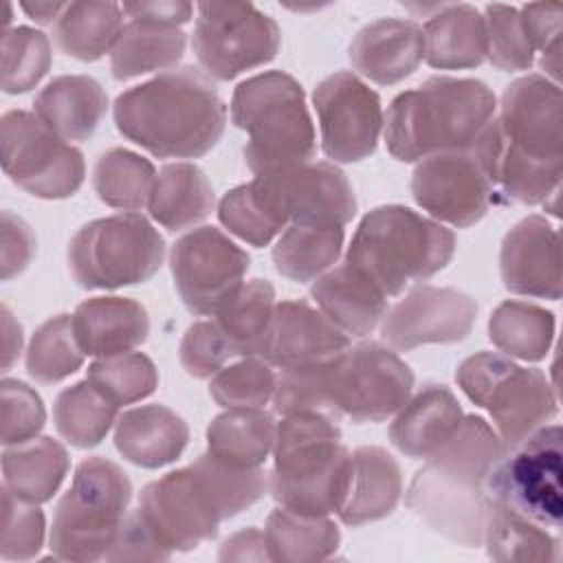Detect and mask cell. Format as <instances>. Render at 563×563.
Listing matches in <instances>:
<instances>
[{"label": "cell", "mask_w": 563, "mask_h": 563, "mask_svg": "<svg viewBox=\"0 0 563 563\" xmlns=\"http://www.w3.org/2000/svg\"><path fill=\"white\" fill-rule=\"evenodd\" d=\"M471 152L490 183L508 196H534L561 178L563 97L559 84L526 75L506 86L495 114Z\"/></svg>", "instance_id": "cell-1"}, {"label": "cell", "mask_w": 563, "mask_h": 563, "mask_svg": "<svg viewBox=\"0 0 563 563\" xmlns=\"http://www.w3.org/2000/svg\"><path fill=\"white\" fill-rule=\"evenodd\" d=\"M504 455L497 431L482 416H464L457 431L416 471L405 504L449 541L477 548L490 508L486 479Z\"/></svg>", "instance_id": "cell-2"}, {"label": "cell", "mask_w": 563, "mask_h": 563, "mask_svg": "<svg viewBox=\"0 0 563 563\" xmlns=\"http://www.w3.org/2000/svg\"><path fill=\"white\" fill-rule=\"evenodd\" d=\"M114 123L128 141L158 158H198L218 145L227 108L202 70L183 66L121 92Z\"/></svg>", "instance_id": "cell-3"}, {"label": "cell", "mask_w": 563, "mask_h": 563, "mask_svg": "<svg viewBox=\"0 0 563 563\" xmlns=\"http://www.w3.org/2000/svg\"><path fill=\"white\" fill-rule=\"evenodd\" d=\"M495 108V92L479 79L429 77L389 103L383 119L387 150L402 163L471 150Z\"/></svg>", "instance_id": "cell-4"}, {"label": "cell", "mask_w": 563, "mask_h": 563, "mask_svg": "<svg viewBox=\"0 0 563 563\" xmlns=\"http://www.w3.org/2000/svg\"><path fill=\"white\" fill-rule=\"evenodd\" d=\"M273 499L299 515L339 512L350 477V451L334 418L317 411L284 416L275 431Z\"/></svg>", "instance_id": "cell-5"}, {"label": "cell", "mask_w": 563, "mask_h": 563, "mask_svg": "<svg viewBox=\"0 0 563 563\" xmlns=\"http://www.w3.org/2000/svg\"><path fill=\"white\" fill-rule=\"evenodd\" d=\"M455 253V235L435 220L402 205L376 207L363 216L347 246L345 264L385 295H400L411 282L440 273Z\"/></svg>", "instance_id": "cell-6"}, {"label": "cell", "mask_w": 563, "mask_h": 563, "mask_svg": "<svg viewBox=\"0 0 563 563\" xmlns=\"http://www.w3.org/2000/svg\"><path fill=\"white\" fill-rule=\"evenodd\" d=\"M231 121L249 134L244 158L253 174L310 163L317 152L303 88L288 73L268 70L242 81L231 97Z\"/></svg>", "instance_id": "cell-7"}, {"label": "cell", "mask_w": 563, "mask_h": 563, "mask_svg": "<svg viewBox=\"0 0 563 563\" xmlns=\"http://www.w3.org/2000/svg\"><path fill=\"white\" fill-rule=\"evenodd\" d=\"M413 380L411 367L396 352L363 341L312 365L314 407L334 420L383 422L411 398Z\"/></svg>", "instance_id": "cell-8"}, {"label": "cell", "mask_w": 563, "mask_h": 563, "mask_svg": "<svg viewBox=\"0 0 563 563\" xmlns=\"http://www.w3.org/2000/svg\"><path fill=\"white\" fill-rule=\"evenodd\" d=\"M130 499L132 484L119 464L99 455L79 462L53 515L51 554L62 561L106 559L123 528Z\"/></svg>", "instance_id": "cell-9"}, {"label": "cell", "mask_w": 563, "mask_h": 563, "mask_svg": "<svg viewBox=\"0 0 563 563\" xmlns=\"http://www.w3.org/2000/svg\"><path fill=\"white\" fill-rule=\"evenodd\" d=\"M163 257L165 242L141 213L92 220L68 242L70 275L86 290L143 284L158 273Z\"/></svg>", "instance_id": "cell-10"}, {"label": "cell", "mask_w": 563, "mask_h": 563, "mask_svg": "<svg viewBox=\"0 0 563 563\" xmlns=\"http://www.w3.org/2000/svg\"><path fill=\"white\" fill-rule=\"evenodd\" d=\"M460 389L484 407L506 451L556 416V396L537 367H519L497 352H477L455 369Z\"/></svg>", "instance_id": "cell-11"}, {"label": "cell", "mask_w": 563, "mask_h": 563, "mask_svg": "<svg viewBox=\"0 0 563 563\" xmlns=\"http://www.w3.org/2000/svg\"><path fill=\"white\" fill-rule=\"evenodd\" d=\"M0 145L4 174L35 198H70L84 183V154L46 128L35 112H4Z\"/></svg>", "instance_id": "cell-12"}, {"label": "cell", "mask_w": 563, "mask_h": 563, "mask_svg": "<svg viewBox=\"0 0 563 563\" xmlns=\"http://www.w3.org/2000/svg\"><path fill=\"white\" fill-rule=\"evenodd\" d=\"M194 53L207 77L229 81L268 64L282 44L277 22L249 2H200Z\"/></svg>", "instance_id": "cell-13"}, {"label": "cell", "mask_w": 563, "mask_h": 563, "mask_svg": "<svg viewBox=\"0 0 563 563\" xmlns=\"http://www.w3.org/2000/svg\"><path fill=\"white\" fill-rule=\"evenodd\" d=\"M486 493L534 523L559 530L563 512L561 427L543 424L508 449L490 471Z\"/></svg>", "instance_id": "cell-14"}, {"label": "cell", "mask_w": 563, "mask_h": 563, "mask_svg": "<svg viewBox=\"0 0 563 563\" xmlns=\"http://www.w3.org/2000/svg\"><path fill=\"white\" fill-rule=\"evenodd\" d=\"M257 198L282 224L345 227L356 213V198L347 176L332 163H303L255 174Z\"/></svg>", "instance_id": "cell-15"}, {"label": "cell", "mask_w": 563, "mask_h": 563, "mask_svg": "<svg viewBox=\"0 0 563 563\" xmlns=\"http://www.w3.org/2000/svg\"><path fill=\"white\" fill-rule=\"evenodd\" d=\"M139 515L172 554L198 548L218 534L222 515L196 468L172 471L141 490Z\"/></svg>", "instance_id": "cell-16"}, {"label": "cell", "mask_w": 563, "mask_h": 563, "mask_svg": "<svg viewBox=\"0 0 563 563\" xmlns=\"http://www.w3.org/2000/svg\"><path fill=\"white\" fill-rule=\"evenodd\" d=\"M321 150L334 163H358L376 152L383 130L380 97L350 70L321 79L312 92Z\"/></svg>", "instance_id": "cell-17"}, {"label": "cell", "mask_w": 563, "mask_h": 563, "mask_svg": "<svg viewBox=\"0 0 563 563\" xmlns=\"http://www.w3.org/2000/svg\"><path fill=\"white\" fill-rule=\"evenodd\" d=\"M251 257L216 227H198L169 253L174 286L191 314H213L242 284Z\"/></svg>", "instance_id": "cell-18"}, {"label": "cell", "mask_w": 563, "mask_h": 563, "mask_svg": "<svg viewBox=\"0 0 563 563\" xmlns=\"http://www.w3.org/2000/svg\"><path fill=\"white\" fill-rule=\"evenodd\" d=\"M411 196L435 220L457 229L477 224L497 198L471 150L420 161L411 174Z\"/></svg>", "instance_id": "cell-19"}, {"label": "cell", "mask_w": 563, "mask_h": 563, "mask_svg": "<svg viewBox=\"0 0 563 563\" xmlns=\"http://www.w3.org/2000/svg\"><path fill=\"white\" fill-rule=\"evenodd\" d=\"M477 301L457 288L416 286L383 321V341L407 352L427 343L464 341L475 323Z\"/></svg>", "instance_id": "cell-20"}, {"label": "cell", "mask_w": 563, "mask_h": 563, "mask_svg": "<svg viewBox=\"0 0 563 563\" xmlns=\"http://www.w3.org/2000/svg\"><path fill=\"white\" fill-rule=\"evenodd\" d=\"M350 345L352 339L319 308L303 299H288L275 306L260 358L282 369L306 367L334 358Z\"/></svg>", "instance_id": "cell-21"}, {"label": "cell", "mask_w": 563, "mask_h": 563, "mask_svg": "<svg viewBox=\"0 0 563 563\" xmlns=\"http://www.w3.org/2000/svg\"><path fill=\"white\" fill-rule=\"evenodd\" d=\"M499 273L506 290L526 297L561 299L559 233L541 216L519 220L501 242Z\"/></svg>", "instance_id": "cell-22"}, {"label": "cell", "mask_w": 563, "mask_h": 563, "mask_svg": "<svg viewBox=\"0 0 563 563\" xmlns=\"http://www.w3.org/2000/svg\"><path fill=\"white\" fill-rule=\"evenodd\" d=\"M354 70L374 84L391 86L409 77L424 57L422 26L413 20L380 18L365 24L347 48Z\"/></svg>", "instance_id": "cell-23"}, {"label": "cell", "mask_w": 563, "mask_h": 563, "mask_svg": "<svg viewBox=\"0 0 563 563\" xmlns=\"http://www.w3.org/2000/svg\"><path fill=\"white\" fill-rule=\"evenodd\" d=\"M73 317L77 343L88 356H114L145 343L150 334L147 310L128 297H90Z\"/></svg>", "instance_id": "cell-24"}, {"label": "cell", "mask_w": 563, "mask_h": 563, "mask_svg": "<svg viewBox=\"0 0 563 563\" xmlns=\"http://www.w3.org/2000/svg\"><path fill=\"white\" fill-rule=\"evenodd\" d=\"M464 413L446 385L427 383L411 396L389 427L391 444L407 457H429L460 427Z\"/></svg>", "instance_id": "cell-25"}, {"label": "cell", "mask_w": 563, "mask_h": 563, "mask_svg": "<svg viewBox=\"0 0 563 563\" xmlns=\"http://www.w3.org/2000/svg\"><path fill=\"white\" fill-rule=\"evenodd\" d=\"M402 495L398 462L380 446H358L350 453V477L339 519L345 526H363L394 512Z\"/></svg>", "instance_id": "cell-26"}, {"label": "cell", "mask_w": 563, "mask_h": 563, "mask_svg": "<svg viewBox=\"0 0 563 563\" xmlns=\"http://www.w3.org/2000/svg\"><path fill=\"white\" fill-rule=\"evenodd\" d=\"M187 442V422L165 405L134 407L117 418L114 446L136 466H167L183 455Z\"/></svg>", "instance_id": "cell-27"}, {"label": "cell", "mask_w": 563, "mask_h": 563, "mask_svg": "<svg viewBox=\"0 0 563 563\" xmlns=\"http://www.w3.org/2000/svg\"><path fill=\"white\" fill-rule=\"evenodd\" d=\"M33 110L59 139L86 141L103 121L108 97L95 77L62 75L40 90Z\"/></svg>", "instance_id": "cell-28"}, {"label": "cell", "mask_w": 563, "mask_h": 563, "mask_svg": "<svg viewBox=\"0 0 563 563\" xmlns=\"http://www.w3.org/2000/svg\"><path fill=\"white\" fill-rule=\"evenodd\" d=\"M310 295L319 310L350 339L367 336L387 312V297L345 262L317 277Z\"/></svg>", "instance_id": "cell-29"}, {"label": "cell", "mask_w": 563, "mask_h": 563, "mask_svg": "<svg viewBox=\"0 0 563 563\" xmlns=\"http://www.w3.org/2000/svg\"><path fill=\"white\" fill-rule=\"evenodd\" d=\"M424 59L431 68L462 70L486 59V29L482 13L466 2L440 4L424 29Z\"/></svg>", "instance_id": "cell-30"}, {"label": "cell", "mask_w": 563, "mask_h": 563, "mask_svg": "<svg viewBox=\"0 0 563 563\" xmlns=\"http://www.w3.org/2000/svg\"><path fill=\"white\" fill-rule=\"evenodd\" d=\"M68 466V453L57 440L35 435L26 442L4 446L2 486L26 504H44L62 486Z\"/></svg>", "instance_id": "cell-31"}, {"label": "cell", "mask_w": 563, "mask_h": 563, "mask_svg": "<svg viewBox=\"0 0 563 563\" xmlns=\"http://www.w3.org/2000/svg\"><path fill=\"white\" fill-rule=\"evenodd\" d=\"M150 216L167 231L202 222L213 209V187L194 163H167L156 174Z\"/></svg>", "instance_id": "cell-32"}, {"label": "cell", "mask_w": 563, "mask_h": 563, "mask_svg": "<svg viewBox=\"0 0 563 563\" xmlns=\"http://www.w3.org/2000/svg\"><path fill=\"white\" fill-rule=\"evenodd\" d=\"M275 288L266 279L242 282L213 312L235 356L260 358L275 314Z\"/></svg>", "instance_id": "cell-33"}, {"label": "cell", "mask_w": 563, "mask_h": 563, "mask_svg": "<svg viewBox=\"0 0 563 563\" xmlns=\"http://www.w3.org/2000/svg\"><path fill=\"white\" fill-rule=\"evenodd\" d=\"M275 431L262 409H227L207 427V453L235 468H257L275 446Z\"/></svg>", "instance_id": "cell-34"}, {"label": "cell", "mask_w": 563, "mask_h": 563, "mask_svg": "<svg viewBox=\"0 0 563 563\" xmlns=\"http://www.w3.org/2000/svg\"><path fill=\"white\" fill-rule=\"evenodd\" d=\"M183 55L185 33L178 26L130 20L110 53V70L117 81H128L152 70L167 73Z\"/></svg>", "instance_id": "cell-35"}, {"label": "cell", "mask_w": 563, "mask_h": 563, "mask_svg": "<svg viewBox=\"0 0 563 563\" xmlns=\"http://www.w3.org/2000/svg\"><path fill=\"white\" fill-rule=\"evenodd\" d=\"M264 539L271 561L312 563L336 552L341 532L328 515L310 517L279 506L266 519Z\"/></svg>", "instance_id": "cell-36"}, {"label": "cell", "mask_w": 563, "mask_h": 563, "mask_svg": "<svg viewBox=\"0 0 563 563\" xmlns=\"http://www.w3.org/2000/svg\"><path fill=\"white\" fill-rule=\"evenodd\" d=\"M123 26V9L117 2H66L53 35L68 57L95 62L112 53Z\"/></svg>", "instance_id": "cell-37"}, {"label": "cell", "mask_w": 563, "mask_h": 563, "mask_svg": "<svg viewBox=\"0 0 563 563\" xmlns=\"http://www.w3.org/2000/svg\"><path fill=\"white\" fill-rule=\"evenodd\" d=\"M343 227L288 224L273 249V264L279 275L306 284L332 268L341 255Z\"/></svg>", "instance_id": "cell-38"}, {"label": "cell", "mask_w": 563, "mask_h": 563, "mask_svg": "<svg viewBox=\"0 0 563 563\" xmlns=\"http://www.w3.org/2000/svg\"><path fill=\"white\" fill-rule=\"evenodd\" d=\"M490 499V497H488ZM486 552L495 561H559V537L506 504L493 501L484 528Z\"/></svg>", "instance_id": "cell-39"}, {"label": "cell", "mask_w": 563, "mask_h": 563, "mask_svg": "<svg viewBox=\"0 0 563 563\" xmlns=\"http://www.w3.org/2000/svg\"><path fill=\"white\" fill-rule=\"evenodd\" d=\"M556 319L550 310L528 301H501L488 319V339L504 354L541 361L554 341Z\"/></svg>", "instance_id": "cell-40"}, {"label": "cell", "mask_w": 563, "mask_h": 563, "mask_svg": "<svg viewBox=\"0 0 563 563\" xmlns=\"http://www.w3.org/2000/svg\"><path fill=\"white\" fill-rule=\"evenodd\" d=\"M119 405L110 400L88 378L59 391L53 407L57 433L77 449H92L101 444L117 422Z\"/></svg>", "instance_id": "cell-41"}, {"label": "cell", "mask_w": 563, "mask_h": 563, "mask_svg": "<svg viewBox=\"0 0 563 563\" xmlns=\"http://www.w3.org/2000/svg\"><path fill=\"white\" fill-rule=\"evenodd\" d=\"M156 183L154 165L123 147L103 152L92 169V189L101 202L123 211H139L150 205Z\"/></svg>", "instance_id": "cell-42"}, {"label": "cell", "mask_w": 563, "mask_h": 563, "mask_svg": "<svg viewBox=\"0 0 563 563\" xmlns=\"http://www.w3.org/2000/svg\"><path fill=\"white\" fill-rule=\"evenodd\" d=\"M70 314L46 319L35 332L26 350V372L42 385H53L75 374L84 363Z\"/></svg>", "instance_id": "cell-43"}, {"label": "cell", "mask_w": 563, "mask_h": 563, "mask_svg": "<svg viewBox=\"0 0 563 563\" xmlns=\"http://www.w3.org/2000/svg\"><path fill=\"white\" fill-rule=\"evenodd\" d=\"M196 473L207 484L222 519H231L264 497L268 488L266 473L257 468H235L209 453H202L194 464Z\"/></svg>", "instance_id": "cell-44"}, {"label": "cell", "mask_w": 563, "mask_h": 563, "mask_svg": "<svg viewBox=\"0 0 563 563\" xmlns=\"http://www.w3.org/2000/svg\"><path fill=\"white\" fill-rule=\"evenodd\" d=\"M51 42L31 26H13L2 37V90L29 92L51 68Z\"/></svg>", "instance_id": "cell-45"}, {"label": "cell", "mask_w": 563, "mask_h": 563, "mask_svg": "<svg viewBox=\"0 0 563 563\" xmlns=\"http://www.w3.org/2000/svg\"><path fill=\"white\" fill-rule=\"evenodd\" d=\"M119 407L143 400L158 387V372L150 356L141 352H123L95 361L86 376Z\"/></svg>", "instance_id": "cell-46"}, {"label": "cell", "mask_w": 563, "mask_h": 563, "mask_svg": "<svg viewBox=\"0 0 563 563\" xmlns=\"http://www.w3.org/2000/svg\"><path fill=\"white\" fill-rule=\"evenodd\" d=\"M277 376L262 358H242L213 374L211 398L224 409H262L275 394Z\"/></svg>", "instance_id": "cell-47"}, {"label": "cell", "mask_w": 563, "mask_h": 563, "mask_svg": "<svg viewBox=\"0 0 563 563\" xmlns=\"http://www.w3.org/2000/svg\"><path fill=\"white\" fill-rule=\"evenodd\" d=\"M486 57L499 70H528L534 64V46L521 24L519 9L510 4L484 7Z\"/></svg>", "instance_id": "cell-48"}, {"label": "cell", "mask_w": 563, "mask_h": 563, "mask_svg": "<svg viewBox=\"0 0 563 563\" xmlns=\"http://www.w3.org/2000/svg\"><path fill=\"white\" fill-rule=\"evenodd\" d=\"M218 218L224 229H229V233L257 249L268 246L286 229V224H282L264 207L251 183L238 185L222 196L218 205Z\"/></svg>", "instance_id": "cell-49"}, {"label": "cell", "mask_w": 563, "mask_h": 563, "mask_svg": "<svg viewBox=\"0 0 563 563\" xmlns=\"http://www.w3.org/2000/svg\"><path fill=\"white\" fill-rule=\"evenodd\" d=\"M44 512L37 504H26L2 486L0 556L4 561L33 559L44 545Z\"/></svg>", "instance_id": "cell-50"}, {"label": "cell", "mask_w": 563, "mask_h": 563, "mask_svg": "<svg viewBox=\"0 0 563 563\" xmlns=\"http://www.w3.org/2000/svg\"><path fill=\"white\" fill-rule=\"evenodd\" d=\"M0 422L4 446L35 438L46 422V409L37 391L22 380L4 378L0 385Z\"/></svg>", "instance_id": "cell-51"}, {"label": "cell", "mask_w": 563, "mask_h": 563, "mask_svg": "<svg viewBox=\"0 0 563 563\" xmlns=\"http://www.w3.org/2000/svg\"><path fill=\"white\" fill-rule=\"evenodd\" d=\"M180 365L194 378H209L235 356L227 336L216 321H196L187 328L180 341Z\"/></svg>", "instance_id": "cell-52"}, {"label": "cell", "mask_w": 563, "mask_h": 563, "mask_svg": "<svg viewBox=\"0 0 563 563\" xmlns=\"http://www.w3.org/2000/svg\"><path fill=\"white\" fill-rule=\"evenodd\" d=\"M561 4L532 2L519 7L521 24L534 46L541 53V68L559 84L561 70Z\"/></svg>", "instance_id": "cell-53"}, {"label": "cell", "mask_w": 563, "mask_h": 563, "mask_svg": "<svg viewBox=\"0 0 563 563\" xmlns=\"http://www.w3.org/2000/svg\"><path fill=\"white\" fill-rule=\"evenodd\" d=\"M37 240L31 227L11 211H2L0 224V275L4 282L26 271L35 257Z\"/></svg>", "instance_id": "cell-54"}, {"label": "cell", "mask_w": 563, "mask_h": 563, "mask_svg": "<svg viewBox=\"0 0 563 563\" xmlns=\"http://www.w3.org/2000/svg\"><path fill=\"white\" fill-rule=\"evenodd\" d=\"M169 556L172 554L154 539L139 510H132L128 512L106 561H167Z\"/></svg>", "instance_id": "cell-55"}, {"label": "cell", "mask_w": 563, "mask_h": 563, "mask_svg": "<svg viewBox=\"0 0 563 563\" xmlns=\"http://www.w3.org/2000/svg\"><path fill=\"white\" fill-rule=\"evenodd\" d=\"M123 13L132 20H143L152 24L165 26H180L191 20L194 4L183 0H152V2H123Z\"/></svg>", "instance_id": "cell-56"}, {"label": "cell", "mask_w": 563, "mask_h": 563, "mask_svg": "<svg viewBox=\"0 0 563 563\" xmlns=\"http://www.w3.org/2000/svg\"><path fill=\"white\" fill-rule=\"evenodd\" d=\"M218 559L220 561H271L264 532H260L257 528H246L231 534L220 545Z\"/></svg>", "instance_id": "cell-57"}, {"label": "cell", "mask_w": 563, "mask_h": 563, "mask_svg": "<svg viewBox=\"0 0 563 563\" xmlns=\"http://www.w3.org/2000/svg\"><path fill=\"white\" fill-rule=\"evenodd\" d=\"M2 330H4V358H2V372H9L15 358L20 356L22 350V328L13 319L11 310L4 306L2 308Z\"/></svg>", "instance_id": "cell-58"}, {"label": "cell", "mask_w": 563, "mask_h": 563, "mask_svg": "<svg viewBox=\"0 0 563 563\" xmlns=\"http://www.w3.org/2000/svg\"><path fill=\"white\" fill-rule=\"evenodd\" d=\"M66 9V2H22V11L40 22V24H53Z\"/></svg>", "instance_id": "cell-59"}]
</instances>
